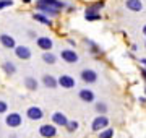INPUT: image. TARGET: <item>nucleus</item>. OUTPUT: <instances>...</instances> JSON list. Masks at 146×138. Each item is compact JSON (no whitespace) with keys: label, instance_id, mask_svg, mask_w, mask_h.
Masks as SVG:
<instances>
[{"label":"nucleus","instance_id":"7ed1b4c3","mask_svg":"<svg viewBox=\"0 0 146 138\" xmlns=\"http://www.w3.org/2000/svg\"><path fill=\"white\" fill-rule=\"evenodd\" d=\"M5 122H7V125H8V127L16 128V127H20V125H21L23 119H21L20 114H16V112H11V114H8V115H7Z\"/></svg>","mask_w":146,"mask_h":138},{"label":"nucleus","instance_id":"b1692460","mask_svg":"<svg viewBox=\"0 0 146 138\" xmlns=\"http://www.w3.org/2000/svg\"><path fill=\"white\" fill-rule=\"evenodd\" d=\"M96 111L99 112V114H106L107 112V106H106L104 102H98L96 104Z\"/></svg>","mask_w":146,"mask_h":138},{"label":"nucleus","instance_id":"20e7f679","mask_svg":"<svg viewBox=\"0 0 146 138\" xmlns=\"http://www.w3.org/2000/svg\"><path fill=\"white\" fill-rule=\"evenodd\" d=\"M62 58L67 62V64H76L78 62V54L75 52V50H72V49H65V50H62Z\"/></svg>","mask_w":146,"mask_h":138},{"label":"nucleus","instance_id":"39448f33","mask_svg":"<svg viewBox=\"0 0 146 138\" xmlns=\"http://www.w3.org/2000/svg\"><path fill=\"white\" fill-rule=\"evenodd\" d=\"M26 115H28V119H31V120H41L42 117H44V112H42L41 107L33 106L26 111Z\"/></svg>","mask_w":146,"mask_h":138},{"label":"nucleus","instance_id":"7c9ffc66","mask_svg":"<svg viewBox=\"0 0 146 138\" xmlns=\"http://www.w3.org/2000/svg\"><path fill=\"white\" fill-rule=\"evenodd\" d=\"M23 2H25V3H29V2H31V0H23Z\"/></svg>","mask_w":146,"mask_h":138},{"label":"nucleus","instance_id":"423d86ee","mask_svg":"<svg viewBox=\"0 0 146 138\" xmlns=\"http://www.w3.org/2000/svg\"><path fill=\"white\" fill-rule=\"evenodd\" d=\"M57 83L62 88H65V90H70V88L75 86V78H72L70 75H60V78L57 80Z\"/></svg>","mask_w":146,"mask_h":138},{"label":"nucleus","instance_id":"0eeeda50","mask_svg":"<svg viewBox=\"0 0 146 138\" xmlns=\"http://www.w3.org/2000/svg\"><path fill=\"white\" fill-rule=\"evenodd\" d=\"M36 5H44V7H50V8L58 10V8H63V7H65V3H63V2H60V0H37Z\"/></svg>","mask_w":146,"mask_h":138},{"label":"nucleus","instance_id":"412c9836","mask_svg":"<svg viewBox=\"0 0 146 138\" xmlns=\"http://www.w3.org/2000/svg\"><path fill=\"white\" fill-rule=\"evenodd\" d=\"M114 137V130L112 128H106L102 132L99 133V138H112Z\"/></svg>","mask_w":146,"mask_h":138},{"label":"nucleus","instance_id":"4be33fe9","mask_svg":"<svg viewBox=\"0 0 146 138\" xmlns=\"http://www.w3.org/2000/svg\"><path fill=\"white\" fill-rule=\"evenodd\" d=\"M3 68H5V72H7V73H10V75H13V73L16 72L15 65H13V64H10V62H5V65H3Z\"/></svg>","mask_w":146,"mask_h":138},{"label":"nucleus","instance_id":"393cba45","mask_svg":"<svg viewBox=\"0 0 146 138\" xmlns=\"http://www.w3.org/2000/svg\"><path fill=\"white\" fill-rule=\"evenodd\" d=\"M102 7H104V3H102V2H98V3H94L93 7H89L88 10L89 11H96V13H98V10H101Z\"/></svg>","mask_w":146,"mask_h":138},{"label":"nucleus","instance_id":"c85d7f7f","mask_svg":"<svg viewBox=\"0 0 146 138\" xmlns=\"http://www.w3.org/2000/svg\"><path fill=\"white\" fill-rule=\"evenodd\" d=\"M140 62H141V64H143V65H145V67H146V58H141Z\"/></svg>","mask_w":146,"mask_h":138},{"label":"nucleus","instance_id":"9b49d317","mask_svg":"<svg viewBox=\"0 0 146 138\" xmlns=\"http://www.w3.org/2000/svg\"><path fill=\"white\" fill-rule=\"evenodd\" d=\"M52 122L55 123V125H60V127H67L68 119L65 117V114H62V112H54L52 114Z\"/></svg>","mask_w":146,"mask_h":138},{"label":"nucleus","instance_id":"f3484780","mask_svg":"<svg viewBox=\"0 0 146 138\" xmlns=\"http://www.w3.org/2000/svg\"><path fill=\"white\" fill-rule=\"evenodd\" d=\"M84 18H86L88 21H98V20H101V13H96V11L86 10V13H84Z\"/></svg>","mask_w":146,"mask_h":138},{"label":"nucleus","instance_id":"5701e85b","mask_svg":"<svg viewBox=\"0 0 146 138\" xmlns=\"http://www.w3.org/2000/svg\"><path fill=\"white\" fill-rule=\"evenodd\" d=\"M76 128H78V122H76V120H68V123H67L68 132H75Z\"/></svg>","mask_w":146,"mask_h":138},{"label":"nucleus","instance_id":"f03ea898","mask_svg":"<svg viewBox=\"0 0 146 138\" xmlns=\"http://www.w3.org/2000/svg\"><path fill=\"white\" fill-rule=\"evenodd\" d=\"M39 135L44 137V138H54L57 135V128L54 127V125H49V123L41 125V127H39Z\"/></svg>","mask_w":146,"mask_h":138},{"label":"nucleus","instance_id":"a878e982","mask_svg":"<svg viewBox=\"0 0 146 138\" xmlns=\"http://www.w3.org/2000/svg\"><path fill=\"white\" fill-rule=\"evenodd\" d=\"M11 3H13L11 0H0V10L5 8V7H8V5H11Z\"/></svg>","mask_w":146,"mask_h":138},{"label":"nucleus","instance_id":"6ab92c4d","mask_svg":"<svg viewBox=\"0 0 146 138\" xmlns=\"http://www.w3.org/2000/svg\"><path fill=\"white\" fill-rule=\"evenodd\" d=\"M42 60L46 64H55V55L52 52H44L42 54Z\"/></svg>","mask_w":146,"mask_h":138},{"label":"nucleus","instance_id":"a211bd4d","mask_svg":"<svg viewBox=\"0 0 146 138\" xmlns=\"http://www.w3.org/2000/svg\"><path fill=\"white\" fill-rule=\"evenodd\" d=\"M25 85H26L28 90H37V81L33 76H28L26 80H25Z\"/></svg>","mask_w":146,"mask_h":138},{"label":"nucleus","instance_id":"4468645a","mask_svg":"<svg viewBox=\"0 0 146 138\" xmlns=\"http://www.w3.org/2000/svg\"><path fill=\"white\" fill-rule=\"evenodd\" d=\"M0 42L3 44L5 47H8V49H15L16 47L15 39H13L11 36H8V34H0Z\"/></svg>","mask_w":146,"mask_h":138},{"label":"nucleus","instance_id":"c756f323","mask_svg":"<svg viewBox=\"0 0 146 138\" xmlns=\"http://www.w3.org/2000/svg\"><path fill=\"white\" fill-rule=\"evenodd\" d=\"M143 34H145V36H146V25H145V26H143Z\"/></svg>","mask_w":146,"mask_h":138},{"label":"nucleus","instance_id":"bb28decb","mask_svg":"<svg viewBox=\"0 0 146 138\" xmlns=\"http://www.w3.org/2000/svg\"><path fill=\"white\" fill-rule=\"evenodd\" d=\"M7 109H8V106H7L5 101H0V114H3V112H7Z\"/></svg>","mask_w":146,"mask_h":138},{"label":"nucleus","instance_id":"f8f14e48","mask_svg":"<svg viewBox=\"0 0 146 138\" xmlns=\"http://www.w3.org/2000/svg\"><path fill=\"white\" fill-rule=\"evenodd\" d=\"M125 7L130 11H141L143 10V3H141L140 0H127Z\"/></svg>","mask_w":146,"mask_h":138},{"label":"nucleus","instance_id":"6e6552de","mask_svg":"<svg viewBox=\"0 0 146 138\" xmlns=\"http://www.w3.org/2000/svg\"><path fill=\"white\" fill-rule=\"evenodd\" d=\"M37 46H39V49H42V50L50 52V49H52V39H50V37H47V36L37 37Z\"/></svg>","mask_w":146,"mask_h":138},{"label":"nucleus","instance_id":"cd10ccee","mask_svg":"<svg viewBox=\"0 0 146 138\" xmlns=\"http://www.w3.org/2000/svg\"><path fill=\"white\" fill-rule=\"evenodd\" d=\"M141 75H143V78L146 80V68H143V70H141Z\"/></svg>","mask_w":146,"mask_h":138},{"label":"nucleus","instance_id":"f257e3e1","mask_svg":"<svg viewBox=\"0 0 146 138\" xmlns=\"http://www.w3.org/2000/svg\"><path fill=\"white\" fill-rule=\"evenodd\" d=\"M107 125H109V119L106 115H98L93 120V123H91V128H93L94 132H102Z\"/></svg>","mask_w":146,"mask_h":138},{"label":"nucleus","instance_id":"9d476101","mask_svg":"<svg viewBox=\"0 0 146 138\" xmlns=\"http://www.w3.org/2000/svg\"><path fill=\"white\" fill-rule=\"evenodd\" d=\"M15 52H16V57L18 58H23V60L31 58V50L26 46H18V47H15Z\"/></svg>","mask_w":146,"mask_h":138},{"label":"nucleus","instance_id":"dca6fc26","mask_svg":"<svg viewBox=\"0 0 146 138\" xmlns=\"http://www.w3.org/2000/svg\"><path fill=\"white\" fill-rule=\"evenodd\" d=\"M42 81H44V85H46L47 88H55V86H57V80L54 78L52 75H44Z\"/></svg>","mask_w":146,"mask_h":138},{"label":"nucleus","instance_id":"1a4fd4ad","mask_svg":"<svg viewBox=\"0 0 146 138\" xmlns=\"http://www.w3.org/2000/svg\"><path fill=\"white\" fill-rule=\"evenodd\" d=\"M81 80H83L84 83H94V81L98 80V73H96L94 70L86 68V70L81 72Z\"/></svg>","mask_w":146,"mask_h":138},{"label":"nucleus","instance_id":"aec40b11","mask_svg":"<svg viewBox=\"0 0 146 138\" xmlns=\"http://www.w3.org/2000/svg\"><path fill=\"white\" fill-rule=\"evenodd\" d=\"M34 20L42 23V25H50V20H49L47 16H44L42 13H34Z\"/></svg>","mask_w":146,"mask_h":138},{"label":"nucleus","instance_id":"ddd939ff","mask_svg":"<svg viewBox=\"0 0 146 138\" xmlns=\"http://www.w3.org/2000/svg\"><path fill=\"white\" fill-rule=\"evenodd\" d=\"M78 96H80V99H81V101H84V102H93L94 101V93L91 90H88V88L81 90Z\"/></svg>","mask_w":146,"mask_h":138},{"label":"nucleus","instance_id":"2eb2a0df","mask_svg":"<svg viewBox=\"0 0 146 138\" xmlns=\"http://www.w3.org/2000/svg\"><path fill=\"white\" fill-rule=\"evenodd\" d=\"M37 7V10L41 11L42 15L46 13V15H49V16H55L58 13V10H55V8H50V7H44V5H36Z\"/></svg>","mask_w":146,"mask_h":138}]
</instances>
